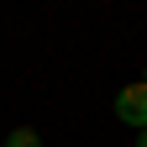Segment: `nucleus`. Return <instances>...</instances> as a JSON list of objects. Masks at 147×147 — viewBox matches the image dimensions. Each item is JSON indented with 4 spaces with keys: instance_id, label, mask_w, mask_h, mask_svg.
<instances>
[{
    "instance_id": "7ed1b4c3",
    "label": "nucleus",
    "mask_w": 147,
    "mask_h": 147,
    "mask_svg": "<svg viewBox=\"0 0 147 147\" xmlns=\"http://www.w3.org/2000/svg\"><path fill=\"white\" fill-rule=\"evenodd\" d=\"M137 147H147V131H137Z\"/></svg>"
},
{
    "instance_id": "f03ea898",
    "label": "nucleus",
    "mask_w": 147,
    "mask_h": 147,
    "mask_svg": "<svg viewBox=\"0 0 147 147\" xmlns=\"http://www.w3.org/2000/svg\"><path fill=\"white\" fill-rule=\"evenodd\" d=\"M5 147H42V137H37L32 126H16V131L5 137Z\"/></svg>"
},
{
    "instance_id": "f257e3e1",
    "label": "nucleus",
    "mask_w": 147,
    "mask_h": 147,
    "mask_svg": "<svg viewBox=\"0 0 147 147\" xmlns=\"http://www.w3.org/2000/svg\"><path fill=\"white\" fill-rule=\"evenodd\" d=\"M116 116H121L126 126H137V131H147V84H142V79L116 89Z\"/></svg>"
},
{
    "instance_id": "39448f33",
    "label": "nucleus",
    "mask_w": 147,
    "mask_h": 147,
    "mask_svg": "<svg viewBox=\"0 0 147 147\" xmlns=\"http://www.w3.org/2000/svg\"><path fill=\"white\" fill-rule=\"evenodd\" d=\"M0 147H5V142H0Z\"/></svg>"
},
{
    "instance_id": "20e7f679",
    "label": "nucleus",
    "mask_w": 147,
    "mask_h": 147,
    "mask_svg": "<svg viewBox=\"0 0 147 147\" xmlns=\"http://www.w3.org/2000/svg\"><path fill=\"white\" fill-rule=\"evenodd\" d=\"M142 84H147V74H142Z\"/></svg>"
}]
</instances>
